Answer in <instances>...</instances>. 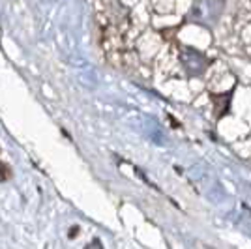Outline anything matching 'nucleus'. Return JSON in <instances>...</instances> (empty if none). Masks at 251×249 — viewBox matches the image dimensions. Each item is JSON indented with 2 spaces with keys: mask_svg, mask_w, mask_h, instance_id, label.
Returning a JSON list of instances; mask_svg holds the SVG:
<instances>
[{
  "mask_svg": "<svg viewBox=\"0 0 251 249\" xmlns=\"http://www.w3.org/2000/svg\"><path fill=\"white\" fill-rule=\"evenodd\" d=\"M86 249H103V248H101V244H100V242H94L92 246H88Z\"/></svg>",
  "mask_w": 251,
  "mask_h": 249,
  "instance_id": "obj_1",
  "label": "nucleus"
}]
</instances>
